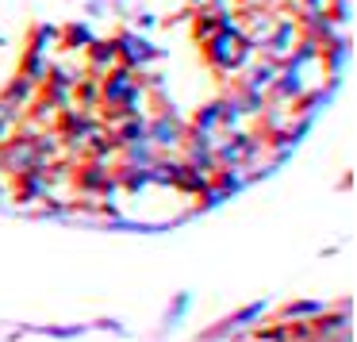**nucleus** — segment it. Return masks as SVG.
<instances>
[{
	"mask_svg": "<svg viewBox=\"0 0 357 342\" xmlns=\"http://www.w3.org/2000/svg\"><path fill=\"white\" fill-rule=\"evenodd\" d=\"M219 119H223V96H219V101L200 104V108L192 112V119H188V127H192V131H200V135H211L219 127Z\"/></svg>",
	"mask_w": 357,
	"mask_h": 342,
	"instance_id": "6e6552de",
	"label": "nucleus"
},
{
	"mask_svg": "<svg viewBox=\"0 0 357 342\" xmlns=\"http://www.w3.org/2000/svg\"><path fill=\"white\" fill-rule=\"evenodd\" d=\"M116 158H119L123 165H142V170H150V165H154L162 154L150 147V139H139V142H127V147H119Z\"/></svg>",
	"mask_w": 357,
	"mask_h": 342,
	"instance_id": "423d86ee",
	"label": "nucleus"
},
{
	"mask_svg": "<svg viewBox=\"0 0 357 342\" xmlns=\"http://www.w3.org/2000/svg\"><path fill=\"white\" fill-rule=\"evenodd\" d=\"M116 58H119V66H127V70H139V66H150V62H154L158 50L150 47L146 39L123 31V35H116Z\"/></svg>",
	"mask_w": 357,
	"mask_h": 342,
	"instance_id": "f03ea898",
	"label": "nucleus"
},
{
	"mask_svg": "<svg viewBox=\"0 0 357 342\" xmlns=\"http://www.w3.org/2000/svg\"><path fill=\"white\" fill-rule=\"evenodd\" d=\"M219 20H223V12H208V8H196V12H192V35H196V43L211 39V35L219 31Z\"/></svg>",
	"mask_w": 357,
	"mask_h": 342,
	"instance_id": "1a4fd4ad",
	"label": "nucleus"
},
{
	"mask_svg": "<svg viewBox=\"0 0 357 342\" xmlns=\"http://www.w3.org/2000/svg\"><path fill=\"white\" fill-rule=\"evenodd\" d=\"M116 62V39H93L85 47V73H93V77H104Z\"/></svg>",
	"mask_w": 357,
	"mask_h": 342,
	"instance_id": "7ed1b4c3",
	"label": "nucleus"
},
{
	"mask_svg": "<svg viewBox=\"0 0 357 342\" xmlns=\"http://www.w3.org/2000/svg\"><path fill=\"white\" fill-rule=\"evenodd\" d=\"M185 135H188V124L173 108L158 112V116L146 124V139H150L154 150H177L181 142H185Z\"/></svg>",
	"mask_w": 357,
	"mask_h": 342,
	"instance_id": "f257e3e1",
	"label": "nucleus"
},
{
	"mask_svg": "<svg viewBox=\"0 0 357 342\" xmlns=\"http://www.w3.org/2000/svg\"><path fill=\"white\" fill-rule=\"evenodd\" d=\"M73 104H81L85 112H96V108H100V77H93V73H81V77L73 81Z\"/></svg>",
	"mask_w": 357,
	"mask_h": 342,
	"instance_id": "0eeeda50",
	"label": "nucleus"
},
{
	"mask_svg": "<svg viewBox=\"0 0 357 342\" xmlns=\"http://www.w3.org/2000/svg\"><path fill=\"white\" fill-rule=\"evenodd\" d=\"M35 93H39V81H31V77H24V73H16V77L8 81V89L0 93V101L8 104V108H16V112H27V104L35 101Z\"/></svg>",
	"mask_w": 357,
	"mask_h": 342,
	"instance_id": "20e7f679",
	"label": "nucleus"
},
{
	"mask_svg": "<svg viewBox=\"0 0 357 342\" xmlns=\"http://www.w3.org/2000/svg\"><path fill=\"white\" fill-rule=\"evenodd\" d=\"M242 73H246L242 81H246L250 89H257V93H269V89H273V81H277V73H280V62H269V58H257V62H250Z\"/></svg>",
	"mask_w": 357,
	"mask_h": 342,
	"instance_id": "39448f33",
	"label": "nucleus"
},
{
	"mask_svg": "<svg viewBox=\"0 0 357 342\" xmlns=\"http://www.w3.org/2000/svg\"><path fill=\"white\" fill-rule=\"evenodd\" d=\"M89 43H93V31H89L85 24H70V27L62 31V47H66V50H85Z\"/></svg>",
	"mask_w": 357,
	"mask_h": 342,
	"instance_id": "9b49d317",
	"label": "nucleus"
},
{
	"mask_svg": "<svg viewBox=\"0 0 357 342\" xmlns=\"http://www.w3.org/2000/svg\"><path fill=\"white\" fill-rule=\"evenodd\" d=\"M47 54H43V50H31L27 47V54H24V62H20V73H24V77H31V81H43V73H47Z\"/></svg>",
	"mask_w": 357,
	"mask_h": 342,
	"instance_id": "9d476101",
	"label": "nucleus"
}]
</instances>
